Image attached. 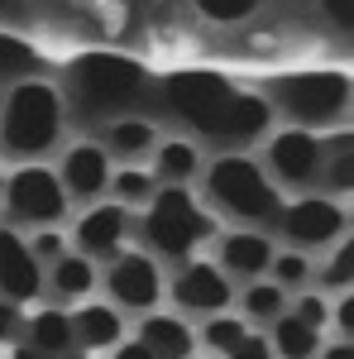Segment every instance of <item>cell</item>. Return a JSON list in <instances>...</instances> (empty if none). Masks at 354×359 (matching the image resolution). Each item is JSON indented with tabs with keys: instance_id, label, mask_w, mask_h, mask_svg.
I'll list each match as a JSON object with an SVG mask.
<instances>
[{
	"instance_id": "cell-1",
	"label": "cell",
	"mask_w": 354,
	"mask_h": 359,
	"mask_svg": "<svg viewBox=\"0 0 354 359\" xmlns=\"http://www.w3.org/2000/svg\"><path fill=\"white\" fill-rule=\"evenodd\" d=\"M163 101L182 125L201 130L216 144H254L273 125V106L254 91H240L220 72H168Z\"/></svg>"
},
{
	"instance_id": "cell-2",
	"label": "cell",
	"mask_w": 354,
	"mask_h": 359,
	"mask_svg": "<svg viewBox=\"0 0 354 359\" xmlns=\"http://www.w3.org/2000/svg\"><path fill=\"white\" fill-rule=\"evenodd\" d=\"M149 67L125 53H82L62 72V91L82 120H125L149 101Z\"/></svg>"
},
{
	"instance_id": "cell-3",
	"label": "cell",
	"mask_w": 354,
	"mask_h": 359,
	"mask_svg": "<svg viewBox=\"0 0 354 359\" xmlns=\"http://www.w3.org/2000/svg\"><path fill=\"white\" fill-rule=\"evenodd\" d=\"M62 135V91L39 77L10 86V101L0 111V144L20 158H34L53 149Z\"/></svg>"
},
{
	"instance_id": "cell-4",
	"label": "cell",
	"mask_w": 354,
	"mask_h": 359,
	"mask_svg": "<svg viewBox=\"0 0 354 359\" xmlns=\"http://www.w3.org/2000/svg\"><path fill=\"white\" fill-rule=\"evenodd\" d=\"M206 196L216 211L235 216V221H278V211H282L273 177L245 154H225L206 168Z\"/></svg>"
},
{
	"instance_id": "cell-5",
	"label": "cell",
	"mask_w": 354,
	"mask_h": 359,
	"mask_svg": "<svg viewBox=\"0 0 354 359\" xmlns=\"http://www.w3.org/2000/svg\"><path fill=\"white\" fill-rule=\"evenodd\" d=\"M211 235H216V221H211V211L196 206V196H191L187 187H163V192L149 196L144 240H149L154 254L187 264L191 249L201 245V240H211Z\"/></svg>"
},
{
	"instance_id": "cell-6",
	"label": "cell",
	"mask_w": 354,
	"mask_h": 359,
	"mask_svg": "<svg viewBox=\"0 0 354 359\" xmlns=\"http://www.w3.org/2000/svg\"><path fill=\"white\" fill-rule=\"evenodd\" d=\"M282 111L292 115L297 125H335L340 115L350 111V72H292L273 86Z\"/></svg>"
},
{
	"instance_id": "cell-7",
	"label": "cell",
	"mask_w": 354,
	"mask_h": 359,
	"mask_svg": "<svg viewBox=\"0 0 354 359\" xmlns=\"http://www.w3.org/2000/svg\"><path fill=\"white\" fill-rule=\"evenodd\" d=\"M5 206H10V221L53 230L67 216V192H62V182L48 168H20L5 182Z\"/></svg>"
},
{
	"instance_id": "cell-8",
	"label": "cell",
	"mask_w": 354,
	"mask_h": 359,
	"mask_svg": "<svg viewBox=\"0 0 354 359\" xmlns=\"http://www.w3.org/2000/svg\"><path fill=\"white\" fill-rule=\"evenodd\" d=\"M278 225L282 235L301 249H326L345 235V206L335 196H301L292 206L278 211Z\"/></svg>"
},
{
	"instance_id": "cell-9",
	"label": "cell",
	"mask_w": 354,
	"mask_h": 359,
	"mask_svg": "<svg viewBox=\"0 0 354 359\" xmlns=\"http://www.w3.org/2000/svg\"><path fill=\"white\" fill-rule=\"evenodd\" d=\"M106 292L110 302L125 306V311H149L163 297V273L149 254H115L106 273Z\"/></svg>"
},
{
	"instance_id": "cell-10",
	"label": "cell",
	"mask_w": 354,
	"mask_h": 359,
	"mask_svg": "<svg viewBox=\"0 0 354 359\" xmlns=\"http://www.w3.org/2000/svg\"><path fill=\"white\" fill-rule=\"evenodd\" d=\"M321 158H326V144L311 130H282L268 139V168L287 187H311L321 177Z\"/></svg>"
},
{
	"instance_id": "cell-11",
	"label": "cell",
	"mask_w": 354,
	"mask_h": 359,
	"mask_svg": "<svg viewBox=\"0 0 354 359\" xmlns=\"http://www.w3.org/2000/svg\"><path fill=\"white\" fill-rule=\"evenodd\" d=\"M43 292V264L29 254V240H20L10 225H0V302H34Z\"/></svg>"
},
{
	"instance_id": "cell-12",
	"label": "cell",
	"mask_w": 354,
	"mask_h": 359,
	"mask_svg": "<svg viewBox=\"0 0 354 359\" xmlns=\"http://www.w3.org/2000/svg\"><path fill=\"white\" fill-rule=\"evenodd\" d=\"M172 297L182 311H196V316H220L230 297H235V287H230V278L220 273L216 264H182V273L172 278Z\"/></svg>"
},
{
	"instance_id": "cell-13",
	"label": "cell",
	"mask_w": 354,
	"mask_h": 359,
	"mask_svg": "<svg viewBox=\"0 0 354 359\" xmlns=\"http://www.w3.org/2000/svg\"><path fill=\"white\" fill-rule=\"evenodd\" d=\"M125 235H130V211L125 206H91L77 221V230H72L82 259H115Z\"/></svg>"
},
{
	"instance_id": "cell-14",
	"label": "cell",
	"mask_w": 354,
	"mask_h": 359,
	"mask_svg": "<svg viewBox=\"0 0 354 359\" xmlns=\"http://www.w3.org/2000/svg\"><path fill=\"white\" fill-rule=\"evenodd\" d=\"M57 182H62V192L77 196V201L101 196L110 187V154L101 144H72L62 168H57Z\"/></svg>"
},
{
	"instance_id": "cell-15",
	"label": "cell",
	"mask_w": 354,
	"mask_h": 359,
	"mask_svg": "<svg viewBox=\"0 0 354 359\" xmlns=\"http://www.w3.org/2000/svg\"><path fill=\"white\" fill-rule=\"evenodd\" d=\"M268 259H273V245L268 235H259V230H235V235H225L220 240V273L230 278H259L268 273Z\"/></svg>"
},
{
	"instance_id": "cell-16",
	"label": "cell",
	"mask_w": 354,
	"mask_h": 359,
	"mask_svg": "<svg viewBox=\"0 0 354 359\" xmlns=\"http://www.w3.org/2000/svg\"><path fill=\"white\" fill-rule=\"evenodd\" d=\"M120 331H125V321L115 306L86 302L82 311H72V345H82V350H110V345H120Z\"/></svg>"
},
{
	"instance_id": "cell-17",
	"label": "cell",
	"mask_w": 354,
	"mask_h": 359,
	"mask_svg": "<svg viewBox=\"0 0 354 359\" xmlns=\"http://www.w3.org/2000/svg\"><path fill=\"white\" fill-rule=\"evenodd\" d=\"M139 345H144L154 359H191L196 335H191L177 316H149L144 331H139Z\"/></svg>"
},
{
	"instance_id": "cell-18",
	"label": "cell",
	"mask_w": 354,
	"mask_h": 359,
	"mask_svg": "<svg viewBox=\"0 0 354 359\" xmlns=\"http://www.w3.org/2000/svg\"><path fill=\"white\" fill-rule=\"evenodd\" d=\"M29 350H39L43 359L72 355V316L57 311V306L34 311V321H29Z\"/></svg>"
},
{
	"instance_id": "cell-19",
	"label": "cell",
	"mask_w": 354,
	"mask_h": 359,
	"mask_svg": "<svg viewBox=\"0 0 354 359\" xmlns=\"http://www.w3.org/2000/svg\"><path fill=\"white\" fill-rule=\"evenodd\" d=\"M268 345H278V355H282V359H311V355H316V345H321V331L306 326V321L292 316V311H282V316L273 321V340H268Z\"/></svg>"
},
{
	"instance_id": "cell-20",
	"label": "cell",
	"mask_w": 354,
	"mask_h": 359,
	"mask_svg": "<svg viewBox=\"0 0 354 359\" xmlns=\"http://www.w3.org/2000/svg\"><path fill=\"white\" fill-rule=\"evenodd\" d=\"M149 149H154V125H149V120H135V115L110 120L106 154H115V158H139V154H149Z\"/></svg>"
},
{
	"instance_id": "cell-21",
	"label": "cell",
	"mask_w": 354,
	"mask_h": 359,
	"mask_svg": "<svg viewBox=\"0 0 354 359\" xmlns=\"http://www.w3.org/2000/svg\"><path fill=\"white\" fill-rule=\"evenodd\" d=\"M154 168H158V177H163L168 187H182V182H191L201 172V154L191 149L187 139H168L163 149H158V158H154Z\"/></svg>"
},
{
	"instance_id": "cell-22",
	"label": "cell",
	"mask_w": 354,
	"mask_h": 359,
	"mask_svg": "<svg viewBox=\"0 0 354 359\" xmlns=\"http://www.w3.org/2000/svg\"><path fill=\"white\" fill-rule=\"evenodd\" d=\"M43 72V57L29 48L25 39H15V34H0V82H29V77H39Z\"/></svg>"
},
{
	"instance_id": "cell-23",
	"label": "cell",
	"mask_w": 354,
	"mask_h": 359,
	"mask_svg": "<svg viewBox=\"0 0 354 359\" xmlns=\"http://www.w3.org/2000/svg\"><path fill=\"white\" fill-rule=\"evenodd\" d=\"M53 292L57 297H86L91 287H96V269H91V259H82V254H62L53 264Z\"/></svg>"
},
{
	"instance_id": "cell-24",
	"label": "cell",
	"mask_w": 354,
	"mask_h": 359,
	"mask_svg": "<svg viewBox=\"0 0 354 359\" xmlns=\"http://www.w3.org/2000/svg\"><path fill=\"white\" fill-rule=\"evenodd\" d=\"M321 172L335 192H350L354 187V139L350 135H335L330 139V154L321 158Z\"/></svg>"
},
{
	"instance_id": "cell-25",
	"label": "cell",
	"mask_w": 354,
	"mask_h": 359,
	"mask_svg": "<svg viewBox=\"0 0 354 359\" xmlns=\"http://www.w3.org/2000/svg\"><path fill=\"white\" fill-rule=\"evenodd\" d=\"M282 306H287V292L278 283H249L245 287V316H254V321H278Z\"/></svg>"
},
{
	"instance_id": "cell-26",
	"label": "cell",
	"mask_w": 354,
	"mask_h": 359,
	"mask_svg": "<svg viewBox=\"0 0 354 359\" xmlns=\"http://www.w3.org/2000/svg\"><path fill=\"white\" fill-rule=\"evenodd\" d=\"M110 187H115V196H120V206H139V201H149V196L158 192L154 177H149L144 168H120V172L110 177Z\"/></svg>"
},
{
	"instance_id": "cell-27",
	"label": "cell",
	"mask_w": 354,
	"mask_h": 359,
	"mask_svg": "<svg viewBox=\"0 0 354 359\" xmlns=\"http://www.w3.org/2000/svg\"><path fill=\"white\" fill-rule=\"evenodd\" d=\"M268 273H273V283L287 292V287H301V283L311 278V259L297 254V249H292V254H273V259H268Z\"/></svg>"
},
{
	"instance_id": "cell-28",
	"label": "cell",
	"mask_w": 354,
	"mask_h": 359,
	"mask_svg": "<svg viewBox=\"0 0 354 359\" xmlns=\"http://www.w3.org/2000/svg\"><path fill=\"white\" fill-rule=\"evenodd\" d=\"M245 335H249L245 321H235V316H216V321H206V335H201V340H206L216 355H230Z\"/></svg>"
},
{
	"instance_id": "cell-29",
	"label": "cell",
	"mask_w": 354,
	"mask_h": 359,
	"mask_svg": "<svg viewBox=\"0 0 354 359\" xmlns=\"http://www.w3.org/2000/svg\"><path fill=\"white\" fill-rule=\"evenodd\" d=\"M211 25H240L245 15H254L259 10V0H191Z\"/></svg>"
},
{
	"instance_id": "cell-30",
	"label": "cell",
	"mask_w": 354,
	"mask_h": 359,
	"mask_svg": "<svg viewBox=\"0 0 354 359\" xmlns=\"http://www.w3.org/2000/svg\"><path fill=\"white\" fill-rule=\"evenodd\" d=\"M350 273H354V245H340V249H335V259L326 264V287L345 292V287H350Z\"/></svg>"
},
{
	"instance_id": "cell-31",
	"label": "cell",
	"mask_w": 354,
	"mask_h": 359,
	"mask_svg": "<svg viewBox=\"0 0 354 359\" xmlns=\"http://www.w3.org/2000/svg\"><path fill=\"white\" fill-rule=\"evenodd\" d=\"M62 245H67V240H62L57 230H39V235L29 240V254H34L39 264H57V259L67 254V249H62Z\"/></svg>"
},
{
	"instance_id": "cell-32",
	"label": "cell",
	"mask_w": 354,
	"mask_h": 359,
	"mask_svg": "<svg viewBox=\"0 0 354 359\" xmlns=\"http://www.w3.org/2000/svg\"><path fill=\"white\" fill-rule=\"evenodd\" d=\"M292 316H301L306 326H316V331H321V326L330 321V306L321 302L316 292H301V302H297V311H292Z\"/></svg>"
},
{
	"instance_id": "cell-33",
	"label": "cell",
	"mask_w": 354,
	"mask_h": 359,
	"mask_svg": "<svg viewBox=\"0 0 354 359\" xmlns=\"http://www.w3.org/2000/svg\"><path fill=\"white\" fill-rule=\"evenodd\" d=\"M225 359H273V345L264 340V335H245V340H240Z\"/></svg>"
},
{
	"instance_id": "cell-34",
	"label": "cell",
	"mask_w": 354,
	"mask_h": 359,
	"mask_svg": "<svg viewBox=\"0 0 354 359\" xmlns=\"http://www.w3.org/2000/svg\"><path fill=\"white\" fill-rule=\"evenodd\" d=\"M321 10L330 15V25H335V29H345V34L354 29V0H321Z\"/></svg>"
},
{
	"instance_id": "cell-35",
	"label": "cell",
	"mask_w": 354,
	"mask_h": 359,
	"mask_svg": "<svg viewBox=\"0 0 354 359\" xmlns=\"http://www.w3.org/2000/svg\"><path fill=\"white\" fill-rule=\"evenodd\" d=\"M15 331H20V311H15V302H0V345L15 340Z\"/></svg>"
},
{
	"instance_id": "cell-36",
	"label": "cell",
	"mask_w": 354,
	"mask_h": 359,
	"mask_svg": "<svg viewBox=\"0 0 354 359\" xmlns=\"http://www.w3.org/2000/svg\"><path fill=\"white\" fill-rule=\"evenodd\" d=\"M335 326H340V331H354V297H340V306H335Z\"/></svg>"
},
{
	"instance_id": "cell-37",
	"label": "cell",
	"mask_w": 354,
	"mask_h": 359,
	"mask_svg": "<svg viewBox=\"0 0 354 359\" xmlns=\"http://www.w3.org/2000/svg\"><path fill=\"white\" fill-rule=\"evenodd\" d=\"M115 359H154V355H149V350H144L139 340H125V345L115 350Z\"/></svg>"
},
{
	"instance_id": "cell-38",
	"label": "cell",
	"mask_w": 354,
	"mask_h": 359,
	"mask_svg": "<svg viewBox=\"0 0 354 359\" xmlns=\"http://www.w3.org/2000/svg\"><path fill=\"white\" fill-rule=\"evenodd\" d=\"M321 359H354V350H350V345H330Z\"/></svg>"
},
{
	"instance_id": "cell-39",
	"label": "cell",
	"mask_w": 354,
	"mask_h": 359,
	"mask_svg": "<svg viewBox=\"0 0 354 359\" xmlns=\"http://www.w3.org/2000/svg\"><path fill=\"white\" fill-rule=\"evenodd\" d=\"M15 359H43V355H39V350H29V345H25V350H15Z\"/></svg>"
},
{
	"instance_id": "cell-40",
	"label": "cell",
	"mask_w": 354,
	"mask_h": 359,
	"mask_svg": "<svg viewBox=\"0 0 354 359\" xmlns=\"http://www.w3.org/2000/svg\"><path fill=\"white\" fill-rule=\"evenodd\" d=\"M62 359H86V350H77V355H62Z\"/></svg>"
}]
</instances>
